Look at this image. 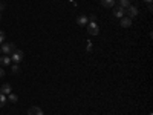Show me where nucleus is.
Here are the masks:
<instances>
[{"label":"nucleus","mask_w":153,"mask_h":115,"mask_svg":"<svg viewBox=\"0 0 153 115\" xmlns=\"http://www.w3.org/2000/svg\"><path fill=\"white\" fill-rule=\"evenodd\" d=\"M0 49H2V52H3L5 55H11V54L14 52V51H16L17 48H16V45H14V43H2Z\"/></svg>","instance_id":"f257e3e1"},{"label":"nucleus","mask_w":153,"mask_h":115,"mask_svg":"<svg viewBox=\"0 0 153 115\" xmlns=\"http://www.w3.org/2000/svg\"><path fill=\"white\" fill-rule=\"evenodd\" d=\"M87 32L91 35H98L100 34V26L97 25V22H89L87 23Z\"/></svg>","instance_id":"f03ea898"},{"label":"nucleus","mask_w":153,"mask_h":115,"mask_svg":"<svg viewBox=\"0 0 153 115\" xmlns=\"http://www.w3.org/2000/svg\"><path fill=\"white\" fill-rule=\"evenodd\" d=\"M9 57H11V61H14L16 65H19V63H22V60H23V52H22V51H19V49H16Z\"/></svg>","instance_id":"7ed1b4c3"},{"label":"nucleus","mask_w":153,"mask_h":115,"mask_svg":"<svg viewBox=\"0 0 153 115\" xmlns=\"http://www.w3.org/2000/svg\"><path fill=\"white\" fill-rule=\"evenodd\" d=\"M138 12H139V11H138V8H136V6H133V5H130L129 8H126V14H127L126 17H129V19H132V20H133V19L138 16Z\"/></svg>","instance_id":"20e7f679"},{"label":"nucleus","mask_w":153,"mask_h":115,"mask_svg":"<svg viewBox=\"0 0 153 115\" xmlns=\"http://www.w3.org/2000/svg\"><path fill=\"white\" fill-rule=\"evenodd\" d=\"M113 16L117 17V19H123L126 16V9L121 8V6H115L113 8Z\"/></svg>","instance_id":"39448f33"},{"label":"nucleus","mask_w":153,"mask_h":115,"mask_svg":"<svg viewBox=\"0 0 153 115\" xmlns=\"http://www.w3.org/2000/svg\"><path fill=\"white\" fill-rule=\"evenodd\" d=\"M120 25L123 28H130L132 26V19H129V17H123V19H120Z\"/></svg>","instance_id":"423d86ee"},{"label":"nucleus","mask_w":153,"mask_h":115,"mask_svg":"<svg viewBox=\"0 0 153 115\" xmlns=\"http://www.w3.org/2000/svg\"><path fill=\"white\" fill-rule=\"evenodd\" d=\"M28 115H45V112L40 109V108H37V106H32L29 111H28Z\"/></svg>","instance_id":"0eeeda50"},{"label":"nucleus","mask_w":153,"mask_h":115,"mask_svg":"<svg viewBox=\"0 0 153 115\" xmlns=\"http://www.w3.org/2000/svg\"><path fill=\"white\" fill-rule=\"evenodd\" d=\"M0 89H2V94H5V95H8L9 92H12V87H11L9 83H3L2 86H0Z\"/></svg>","instance_id":"6e6552de"},{"label":"nucleus","mask_w":153,"mask_h":115,"mask_svg":"<svg viewBox=\"0 0 153 115\" xmlns=\"http://www.w3.org/2000/svg\"><path fill=\"white\" fill-rule=\"evenodd\" d=\"M76 23H78L80 26H84V25L89 23V19L86 16H78V17H76Z\"/></svg>","instance_id":"1a4fd4ad"},{"label":"nucleus","mask_w":153,"mask_h":115,"mask_svg":"<svg viewBox=\"0 0 153 115\" xmlns=\"http://www.w3.org/2000/svg\"><path fill=\"white\" fill-rule=\"evenodd\" d=\"M101 5L104 8H113L115 6V0H101Z\"/></svg>","instance_id":"9d476101"},{"label":"nucleus","mask_w":153,"mask_h":115,"mask_svg":"<svg viewBox=\"0 0 153 115\" xmlns=\"http://www.w3.org/2000/svg\"><path fill=\"white\" fill-rule=\"evenodd\" d=\"M6 98L11 101V103H17V100H19V97H17L14 92H9V94L6 95Z\"/></svg>","instance_id":"9b49d317"},{"label":"nucleus","mask_w":153,"mask_h":115,"mask_svg":"<svg viewBox=\"0 0 153 115\" xmlns=\"http://www.w3.org/2000/svg\"><path fill=\"white\" fill-rule=\"evenodd\" d=\"M6 101H8L6 95H5V94H2V92H0V108H3V106L6 105Z\"/></svg>","instance_id":"f8f14e48"},{"label":"nucleus","mask_w":153,"mask_h":115,"mask_svg":"<svg viewBox=\"0 0 153 115\" xmlns=\"http://www.w3.org/2000/svg\"><path fill=\"white\" fill-rule=\"evenodd\" d=\"M118 6H121V8H129L130 6V2H129V0H120V5Z\"/></svg>","instance_id":"ddd939ff"},{"label":"nucleus","mask_w":153,"mask_h":115,"mask_svg":"<svg viewBox=\"0 0 153 115\" xmlns=\"http://www.w3.org/2000/svg\"><path fill=\"white\" fill-rule=\"evenodd\" d=\"M11 71H12V74H19V72H20V66L14 63V65L11 66Z\"/></svg>","instance_id":"4468645a"},{"label":"nucleus","mask_w":153,"mask_h":115,"mask_svg":"<svg viewBox=\"0 0 153 115\" xmlns=\"http://www.w3.org/2000/svg\"><path fill=\"white\" fill-rule=\"evenodd\" d=\"M5 37H6L5 31H0V45H2V43L5 42Z\"/></svg>","instance_id":"2eb2a0df"},{"label":"nucleus","mask_w":153,"mask_h":115,"mask_svg":"<svg viewBox=\"0 0 153 115\" xmlns=\"http://www.w3.org/2000/svg\"><path fill=\"white\" fill-rule=\"evenodd\" d=\"M2 77H5V69L0 68V78H2Z\"/></svg>","instance_id":"dca6fc26"},{"label":"nucleus","mask_w":153,"mask_h":115,"mask_svg":"<svg viewBox=\"0 0 153 115\" xmlns=\"http://www.w3.org/2000/svg\"><path fill=\"white\" fill-rule=\"evenodd\" d=\"M89 22H97V17L95 16H91V17H89Z\"/></svg>","instance_id":"f3484780"},{"label":"nucleus","mask_w":153,"mask_h":115,"mask_svg":"<svg viewBox=\"0 0 153 115\" xmlns=\"http://www.w3.org/2000/svg\"><path fill=\"white\" fill-rule=\"evenodd\" d=\"M91 49H92V43L87 42V51H91Z\"/></svg>","instance_id":"a211bd4d"},{"label":"nucleus","mask_w":153,"mask_h":115,"mask_svg":"<svg viewBox=\"0 0 153 115\" xmlns=\"http://www.w3.org/2000/svg\"><path fill=\"white\" fill-rule=\"evenodd\" d=\"M3 9H5V5H3V3H2V2H0V12H2V11H3Z\"/></svg>","instance_id":"6ab92c4d"},{"label":"nucleus","mask_w":153,"mask_h":115,"mask_svg":"<svg viewBox=\"0 0 153 115\" xmlns=\"http://www.w3.org/2000/svg\"><path fill=\"white\" fill-rule=\"evenodd\" d=\"M143 2H147V3H152V0H143Z\"/></svg>","instance_id":"aec40b11"},{"label":"nucleus","mask_w":153,"mask_h":115,"mask_svg":"<svg viewBox=\"0 0 153 115\" xmlns=\"http://www.w3.org/2000/svg\"><path fill=\"white\" fill-rule=\"evenodd\" d=\"M0 20H2V12H0Z\"/></svg>","instance_id":"412c9836"},{"label":"nucleus","mask_w":153,"mask_h":115,"mask_svg":"<svg viewBox=\"0 0 153 115\" xmlns=\"http://www.w3.org/2000/svg\"><path fill=\"white\" fill-rule=\"evenodd\" d=\"M0 54H2V49H0Z\"/></svg>","instance_id":"4be33fe9"},{"label":"nucleus","mask_w":153,"mask_h":115,"mask_svg":"<svg viewBox=\"0 0 153 115\" xmlns=\"http://www.w3.org/2000/svg\"><path fill=\"white\" fill-rule=\"evenodd\" d=\"M0 92H2V89H0Z\"/></svg>","instance_id":"5701e85b"}]
</instances>
